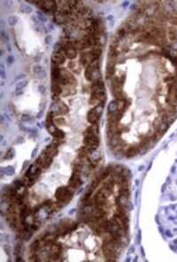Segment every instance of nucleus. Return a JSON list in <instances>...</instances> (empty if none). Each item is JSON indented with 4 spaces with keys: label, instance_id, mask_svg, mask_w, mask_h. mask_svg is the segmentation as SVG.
<instances>
[{
    "label": "nucleus",
    "instance_id": "412c9836",
    "mask_svg": "<svg viewBox=\"0 0 177 262\" xmlns=\"http://www.w3.org/2000/svg\"><path fill=\"white\" fill-rule=\"evenodd\" d=\"M137 152H138V149H137V147H135V146H130V147H128V149L126 151L125 155H126V157L131 158V157H134L135 155H136Z\"/></svg>",
    "mask_w": 177,
    "mask_h": 262
},
{
    "label": "nucleus",
    "instance_id": "b1692460",
    "mask_svg": "<svg viewBox=\"0 0 177 262\" xmlns=\"http://www.w3.org/2000/svg\"><path fill=\"white\" fill-rule=\"evenodd\" d=\"M27 84V81L25 80V81H20L18 84H17V86H16V90H15V93L17 94V95H19V94H21V91L23 90V88L26 86Z\"/></svg>",
    "mask_w": 177,
    "mask_h": 262
},
{
    "label": "nucleus",
    "instance_id": "ddd939ff",
    "mask_svg": "<svg viewBox=\"0 0 177 262\" xmlns=\"http://www.w3.org/2000/svg\"><path fill=\"white\" fill-rule=\"evenodd\" d=\"M116 60H117V58L108 57V61H107V65H106V76H107V78L113 77L114 71H115Z\"/></svg>",
    "mask_w": 177,
    "mask_h": 262
},
{
    "label": "nucleus",
    "instance_id": "dca6fc26",
    "mask_svg": "<svg viewBox=\"0 0 177 262\" xmlns=\"http://www.w3.org/2000/svg\"><path fill=\"white\" fill-rule=\"evenodd\" d=\"M52 98L53 99H58V96L63 92V89L61 88V85L57 82V81H52Z\"/></svg>",
    "mask_w": 177,
    "mask_h": 262
},
{
    "label": "nucleus",
    "instance_id": "bb28decb",
    "mask_svg": "<svg viewBox=\"0 0 177 262\" xmlns=\"http://www.w3.org/2000/svg\"><path fill=\"white\" fill-rule=\"evenodd\" d=\"M17 21H18V19H17L15 16H10V17L8 18V23H9L11 26L16 25Z\"/></svg>",
    "mask_w": 177,
    "mask_h": 262
},
{
    "label": "nucleus",
    "instance_id": "f03ea898",
    "mask_svg": "<svg viewBox=\"0 0 177 262\" xmlns=\"http://www.w3.org/2000/svg\"><path fill=\"white\" fill-rule=\"evenodd\" d=\"M121 243L110 236L103 244V253L106 261H115L117 259V250Z\"/></svg>",
    "mask_w": 177,
    "mask_h": 262
},
{
    "label": "nucleus",
    "instance_id": "a211bd4d",
    "mask_svg": "<svg viewBox=\"0 0 177 262\" xmlns=\"http://www.w3.org/2000/svg\"><path fill=\"white\" fill-rule=\"evenodd\" d=\"M59 254H60V246L58 244H52L49 259H51V260H57V259L59 257Z\"/></svg>",
    "mask_w": 177,
    "mask_h": 262
},
{
    "label": "nucleus",
    "instance_id": "f8f14e48",
    "mask_svg": "<svg viewBox=\"0 0 177 262\" xmlns=\"http://www.w3.org/2000/svg\"><path fill=\"white\" fill-rule=\"evenodd\" d=\"M106 197L101 191H98L93 198V205L96 207H103L106 205Z\"/></svg>",
    "mask_w": 177,
    "mask_h": 262
},
{
    "label": "nucleus",
    "instance_id": "5701e85b",
    "mask_svg": "<svg viewBox=\"0 0 177 262\" xmlns=\"http://www.w3.org/2000/svg\"><path fill=\"white\" fill-rule=\"evenodd\" d=\"M118 110V101L115 99L114 101H112L108 105V113H112Z\"/></svg>",
    "mask_w": 177,
    "mask_h": 262
},
{
    "label": "nucleus",
    "instance_id": "393cba45",
    "mask_svg": "<svg viewBox=\"0 0 177 262\" xmlns=\"http://www.w3.org/2000/svg\"><path fill=\"white\" fill-rule=\"evenodd\" d=\"M54 123V113L52 111L47 114V118H46V124L47 126L52 125Z\"/></svg>",
    "mask_w": 177,
    "mask_h": 262
},
{
    "label": "nucleus",
    "instance_id": "cd10ccee",
    "mask_svg": "<svg viewBox=\"0 0 177 262\" xmlns=\"http://www.w3.org/2000/svg\"><path fill=\"white\" fill-rule=\"evenodd\" d=\"M54 122L58 125H64L66 123V120L63 117H58V118L54 119Z\"/></svg>",
    "mask_w": 177,
    "mask_h": 262
},
{
    "label": "nucleus",
    "instance_id": "4be33fe9",
    "mask_svg": "<svg viewBox=\"0 0 177 262\" xmlns=\"http://www.w3.org/2000/svg\"><path fill=\"white\" fill-rule=\"evenodd\" d=\"M102 52H103V50H102V48H101V45H98V46L92 47L89 53H91L92 55H94L95 57H96V58H98V59H99L100 55L102 54Z\"/></svg>",
    "mask_w": 177,
    "mask_h": 262
},
{
    "label": "nucleus",
    "instance_id": "9d476101",
    "mask_svg": "<svg viewBox=\"0 0 177 262\" xmlns=\"http://www.w3.org/2000/svg\"><path fill=\"white\" fill-rule=\"evenodd\" d=\"M98 60H96L95 62L90 64L86 67L85 69V78L87 79V81H93V75L95 73V71L96 69H98Z\"/></svg>",
    "mask_w": 177,
    "mask_h": 262
},
{
    "label": "nucleus",
    "instance_id": "423d86ee",
    "mask_svg": "<svg viewBox=\"0 0 177 262\" xmlns=\"http://www.w3.org/2000/svg\"><path fill=\"white\" fill-rule=\"evenodd\" d=\"M116 204H117V206L119 210L121 212H127L128 211L132 208L131 205H130V202L128 201V197L124 196V195H119L116 198Z\"/></svg>",
    "mask_w": 177,
    "mask_h": 262
},
{
    "label": "nucleus",
    "instance_id": "20e7f679",
    "mask_svg": "<svg viewBox=\"0 0 177 262\" xmlns=\"http://www.w3.org/2000/svg\"><path fill=\"white\" fill-rule=\"evenodd\" d=\"M103 107H104V105H103V104H100V105L95 106L94 108L90 109V110L88 112L87 120H88V121H89L90 124L97 123V121H98V120H99V116H100V114H101V113H102Z\"/></svg>",
    "mask_w": 177,
    "mask_h": 262
},
{
    "label": "nucleus",
    "instance_id": "39448f33",
    "mask_svg": "<svg viewBox=\"0 0 177 262\" xmlns=\"http://www.w3.org/2000/svg\"><path fill=\"white\" fill-rule=\"evenodd\" d=\"M73 192L70 190V188L68 187H59L57 189L55 192V197L58 202H66L68 201L70 197H72Z\"/></svg>",
    "mask_w": 177,
    "mask_h": 262
},
{
    "label": "nucleus",
    "instance_id": "7c9ffc66",
    "mask_svg": "<svg viewBox=\"0 0 177 262\" xmlns=\"http://www.w3.org/2000/svg\"><path fill=\"white\" fill-rule=\"evenodd\" d=\"M1 76H2V78L5 77V67H4L3 64H1Z\"/></svg>",
    "mask_w": 177,
    "mask_h": 262
},
{
    "label": "nucleus",
    "instance_id": "6ab92c4d",
    "mask_svg": "<svg viewBox=\"0 0 177 262\" xmlns=\"http://www.w3.org/2000/svg\"><path fill=\"white\" fill-rule=\"evenodd\" d=\"M64 53H65L66 57L69 59L70 60H73L77 57V50L74 49V47H70V48L66 49Z\"/></svg>",
    "mask_w": 177,
    "mask_h": 262
},
{
    "label": "nucleus",
    "instance_id": "2eb2a0df",
    "mask_svg": "<svg viewBox=\"0 0 177 262\" xmlns=\"http://www.w3.org/2000/svg\"><path fill=\"white\" fill-rule=\"evenodd\" d=\"M55 106H56V110L52 111V112L57 115H65L69 112L68 105L64 104V103H62V102H59V103L56 104Z\"/></svg>",
    "mask_w": 177,
    "mask_h": 262
},
{
    "label": "nucleus",
    "instance_id": "6e6552de",
    "mask_svg": "<svg viewBox=\"0 0 177 262\" xmlns=\"http://www.w3.org/2000/svg\"><path fill=\"white\" fill-rule=\"evenodd\" d=\"M74 225V223L72 221L68 220V219H65L62 220L57 228V232L58 233V235H66L68 232H69L70 230H72V226Z\"/></svg>",
    "mask_w": 177,
    "mask_h": 262
},
{
    "label": "nucleus",
    "instance_id": "f257e3e1",
    "mask_svg": "<svg viewBox=\"0 0 177 262\" xmlns=\"http://www.w3.org/2000/svg\"><path fill=\"white\" fill-rule=\"evenodd\" d=\"M106 95H105V86L101 80L93 81L91 85V97L89 100L90 105H96L105 103Z\"/></svg>",
    "mask_w": 177,
    "mask_h": 262
},
{
    "label": "nucleus",
    "instance_id": "7ed1b4c3",
    "mask_svg": "<svg viewBox=\"0 0 177 262\" xmlns=\"http://www.w3.org/2000/svg\"><path fill=\"white\" fill-rule=\"evenodd\" d=\"M83 144L86 149L90 153L96 152V150L98 148L99 145V139L97 135H96L93 132L91 127H88L87 129L84 132V139H83Z\"/></svg>",
    "mask_w": 177,
    "mask_h": 262
},
{
    "label": "nucleus",
    "instance_id": "c756f323",
    "mask_svg": "<svg viewBox=\"0 0 177 262\" xmlns=\"http://www.w3.org/2000/svg\"><path fill=\"white\" fill-rule=\"evenodd\" d=\"M34 71L36 72V74H39L40 72H42V67L40 66H36L34 67Z\"/></svg>",
    "mask_w": 177,
    "mask_h": 262
},
{
    "label": "nucleus",
    "instance_id": "473e14b6",
    "mask_svg": "<svg viewBox=\"0 0 177 262\" xmlns=\"http://www.w3.org/2000/svg\"><path fill=\"white\" fill-rule=\"evenodd\" d=\"M8 59H9V63H12V59H13V58H12V57H9Z\"/></svg>",
    "mask_w": 177,
    "mask_h": 262
},
{
    "label": "nucleus",
    "instance_id": "f3484780",
    "mask_svg": "<svg viewBox=\"0 0 177 262\" xmlns=\"http://www.w3.org/2000/svg\"><path fill=\"white\" fill-rule=\"evenodd\" d=\"M43 153H45V154H46L47 156H49V157L53 158L58 154V145H56V144H53V143L52 144H50V145H48V146L45 148Z\"/></svg>",
    "mask_w": 177,
    "mask_h": 262
},
{
    "label": "nucleus",
    "instance_id": "9b49d317",
    "mask_svg": "<svg viewBox=\"0 0 177 262\" xmlns=\"http://www.w3.org/2000/svg\"><path fill=\"white\" fill-rule=\"evenodd\" d=\"M52 163V158L47 156L45 153H42L41 156L37 158V161H36V164H38L43 169L48 168Z\"/></svg>",
    "mask_w": 177,
    "mask_h": 262
},
{
    "label": "nucleus",
    "instance_id": "aec40b11",
    "mask_svg": "<svg viewBox=\"0 0 177 262\" xmlns=\"http://www.w3.org/2000/svg\"><path fill=\"white\" fill-rule=\"evenodd\" d=\"M68 68L71 69L73 72L76 73V74H79L80 73V68H79V65L76 61L74 60H70L68 62Z\"/></svg>",
    "mask_w": 177,
    "mask_h": 262
},
{
    "label": "nucleus",
    "instance_id": "c85d7f7f",
    "mask_svg": "<svg viewBox=\"0 0 177 262\" xmlns=\"http://www.w3.org/2000/svg\"><path fill=\"white\" fill-rule=\"evenodd\" d=\"M5 174H8V175H12V174H14V169L12 166H9V167H7L6 168H5Z\"/></svg>",
    "mask_w": 177,
    "mask_h": 262
},
{
    "label": "nucleus",
    "instance_id": "0eeeda50",
    "mask_svg": "<svg viewBox=\"0 0 177 262\" xmlns=\"http://www.w3.org/2000/svg\"><path fill=\"white\" fill-rule=\"evenodd\" d=\"M168 127H169V124H167L160 116L157 117L153 121V128L157 134H160V135L164 134L166 130L168 129Z\"/></svg>",
    "mask_w": 177,
    "mask_h": 262
},
{
    "label": "nucleus",
    "instance_id": "1a4fd4ad",
    "mask_svg": "<svg viewBox=\"0 0 177 262\" xmlns=\"http://www.w3.org/2000/svg\"><path fill=\"white\" fill-rule=\"evenodd\" d=\"M81 185H82V180H81V177H80L79 173H74V174H72V176L70 177L69 182H68L69 188L72 189L73 190H77Z\"/></svg>",
    "mask_w": 177,
    "mask_h": 262
},
{
    "label": "nucleus",
    "instance_id": "a878e982",
    "mask_svg": "<svg viewBox=\"0 0 177 262\" xmlns=\"http://www.w3.org/2000/svg\"><path fill=\"white\" fill-rule=\"evenodd\" d=\"M14 156V150L13 149V148H11V149H9V151L5 153V155L4 158H5V159H11Z\"/></svg>",
    "mask_w": 177,
    "mask_h": 262
},
{
    "label": "nucleus",
    "instance_id": "2f4dec72",
    "mask_svg": "<svg viewBox=\"0 0 177 262\" xmlns=\"http://www.w3.org/2000/svg\"><path fill=\"white\" fill-rule=\"evenodd\" d=\"M21 120H22L23 121H27V120H29V116H28V115H23V116L21 117Z\"/></svg>",
    "mask_w": 177,
    "mask_h": 262
},
{
    "label": "nucleus",
    "instance_id": "4468645a",
    "mask_svg": "<svg viewBox=\"0 0 177 262\" xmlns=\"http://www.w3.org/2000/svg\"><path fill=\"white\" fill-rule=\"evenodd\" d=\"M66 59H67V57H66L65 53H56V52H54L52 55V63L58 66L63 65L66 62Z\"/></svg>",
    "mask_w": 177,
    "mask_h": 262
}]
</instances>
